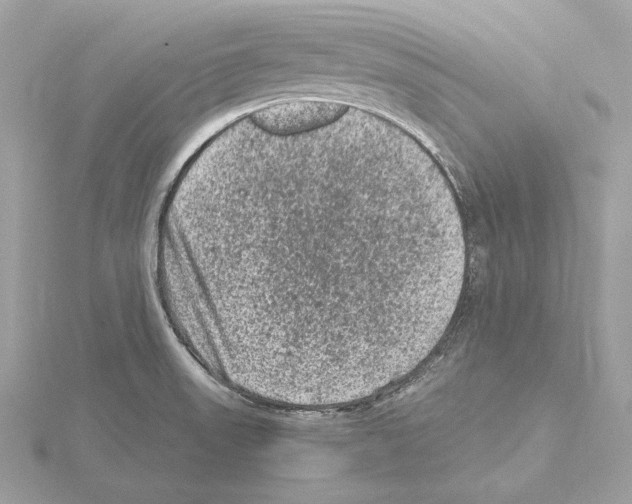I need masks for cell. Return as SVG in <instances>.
<instances>
[{"label":"cell","mask_w":632,"mask_h":504,"mask_svg":"<svg viewBox=\"0 0 632 504\" xmlns=\"http://www.w3.org/2000/svg\"><path fill=\"white\" fill-rule=\"evenodd\" d=\"M344 103L319 99H291L255 110L251 119L260 129L274 135H293L331 124L344 115Z\"/></svg>","instance_id":"obj_1"}]
</instances>
